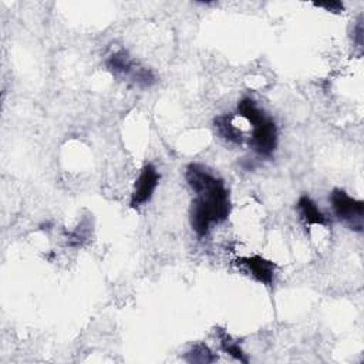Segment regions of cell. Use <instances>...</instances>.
I'll list each match as a JSON object with an SVG mask.
<instances>
[{
    "label": "cell",
    "mask_w": 364,
    "mask_h": 364,
    "mask_svg": "<svg viewBox=\"0 0 364 364\" xmlns=\"http://www.w3.org/2000/svg\"><path fill=\"white\" fill-rule=\"evenodd\" d=\"M354 37H355L357 44L361 47V38H363V23H361V20L357 23V26L354 28Z\"/></svg>",
    "instance_id": "7c38bea8"
},
{
    "label": "cell",
    "mask_w": 364,
    "mask_h": 364,
    "mask_svg": "<svg viewBox=\"0 0 364 364\" xmlns=\"http://www.w3.org/2000/svg\"><path fill=\"white\" fill-rule=\"evenodd\" d=\"M185 178L196 193L191 205V226L202 237L208 235L213 223H220L230 213L229 191L223 181L212 175L200 164H189Z\"/></svg>",
    "instance_id": "6da1fadb"
},
{
    "label": "cell",
    "mask_w": 364,
    "mask_h": 364,
    "mask_svg": "<svg viewBox=\"0 0 364 364\" xmlns=\"http://www.w3.org/2000/svg\"><path fill=\"white\" fill-rule=\"evenodd\" d=\"M237 112L249 124H252L250 146L259 155L270 156L277 145V128L272 118H269L255 102V100L245 97L237 104Z\"/></svg>",
    "instance_id": "7a4b0ae2"
},
{
    "label": "cell",
    "mask_w": 364,
    "mask_h": 364,
    "mask_svg": "<svg viewBox=\"0 0 364 364\" xmlns=\"http://www.w3.org/2000/svg\"><path fill=\"white\" fill-rule=\"evenodd\" d=\"M218 333H219V340H220V347L222 350L232 355L235 360L237 361H242V363H247V358L245 355V353L242 351V348L239 347V344L236 343V340H233L225 330L222 328H218Z\"/></svg>",
    "instance_id": "9c48e42d"
},
{
    "label": "cell",
    "mask_w": 364,
    "mask_h": 364,
    "mask_svg": "<svg viewBox=\"0 0 364 364\" xmlns=\"http://www.w3.org/2000/svg\"><path fill=\"white\" fill-rule=\"evenodd\" d=\"M107 68L114 74V75H122L128 77L131 81L136 71L139 70V64L129 57V54L125 50H118L114 54H111L107 61Z\"/></svg>",
    "instance_id": "8992f818"
},
{
    "label": "cell",
    "mask_w": 364,
    "mask_h": 364,
    "mask_svg": "<svg viewBox=\"0 0 364 364\" xmlns=\"http://www.w3.org/2000/svg\"><path fill=\"white\" fill-rule=\"evenodd\" d=\"M297 212L301 218V220L306 225H328V219L324 216V213L317 208V205L313 202V199L307 195H301L297 200Z\"/></svg>",
    "instance_id": "52a82bcc"
},
{
    "label": "cell",
    "mask_w": 364,
    "mask_h": 364,
    "mask_svg": "<svg viewBox=\"0 0 364 364\" xmlns=\"http://www.w3.org/2000/svg\"><path fill=\"white\" fill-rule=\"evenodd\" d=\"M330 199L336 216L351 230L361 232L364 226V202L351 198L343 189H334Z\"/></svg>",
    "instance_id": "3957f363"
},
{
    "label": "cell",
    "mask_w": 364,
    "mask_h": 364,
    "mask_svg": "<svg viewBox=\"0 0 364 364\" xmlns=\"http://www.w3.org/2000/svg\"><path fill=\"white\" fill-rule=\"evenodd\" d=\"M213 125L216 132L219 134L220 138H223L225 141L235 144V145H240L243 142V134L239 128H236L232 122L230 115H218L213 119Z\"/></svg>",
    "instance_id": "ba28073f"
},
{
    "label": "cell",
    "mask_w": 364,
    "mask_h": 364,
    "mask_svg": "<svg viewBox=\"0 0 364 364\" xmlns=\"http://www.w3.org/2000/svg\"><path fill=\"white\" fill-rule=\"evenodd\" d=\"M159 173L156 168L152 164H145L139 172V176L135 181L134 191L131 193L129 206L131 208H139L141 205L151 200L158 182H159Z\"/></svg>",
    "instance_id": "277c9868"
},
{
    "label": "cell",
    "mask_w": 364,
    "mask_h": 364,
    "mask_svg": "<svg viewBox=\"0 0 364 364\" xmlns=\"http://www.w3.org/2000/svg\"><path fill=\"white\" fill-rule=\"evenodd\" d=\"M316 6H317V7H320V9H326L327 11H331V13H340V11H343V9H344L343 3H340V1H331V3H317Z\"/></svg>",
    "instance_id": "8fae6325"
},
{
    "label": "cell",
    "mask_w": 364,
    "mask_h": 364,
    "mask_svg": "<svg viewBox=\"0 0 364 364\" xmlns=\"http://www.w3.org/2000/svg\"><path fill=\"white\" fill-rule=\"evenodd\" d=\"M240 266L245 267V270L257 282L270 286L274 280V263L259 256V255H253V256H247V257H242L237 260Z\"/></svg>",
    "instance_id": "5b68a950"
},
{
    "label": "cell",
    "mask_w": 364,
    "mask_h": 364,
    "mask_svg": "<svg viewBox=\"0 0 364 364\" xmlns=\"http://www.w3.org/2000/svg\"><path fill=\"white\" fill-rule=\"evenodd\" d=\"M186 360L189 363H212L216 360L213 353L209 350L206 344H195L186 354Z\"/></svg>",
    "instance_id": "30bf717a"
}]
</instances>
